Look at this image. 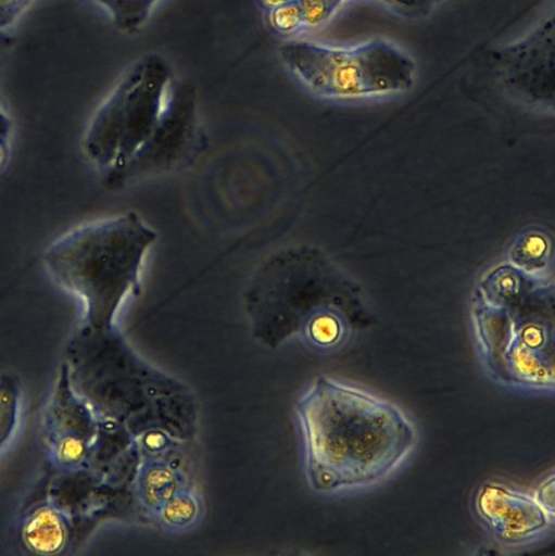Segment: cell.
<instances>
[{
  "mask_svg": "<svg viewBox=\"0 0 555 556\" xmlns=\"http://www.w3.org/2000/svg\"><path fill=\"white\" fill-rule=\"evenodd\" d=\"M295 410L307 482L321 494L381 482L418 440L415 424L396 404L326 376L311 383Z\"/></svg>",
  "mask_w": 555,
  "mask_h": 556,
  "instance_id": "cell-1",
  "label": "cell"
},
{
  "mask_svg": "<svg viewBox=\"0 0 555 556\" xmlns=\"http://www.w3.org/2000/svg\"><path fill=\"white\" fill-rule=\"evenodd\" d=\"M156 232L134 212L77 226L43 252L51 278L84 304L88 329H108L129 292Z\"/></svg>",
  "mask_w": 555,
  "mask_h": 556,
  "instance_id": "cell-2",
  "label": "cell"
},
{
  "mask_svg": "<svg viewBox=\"0 0 555 556\" xmlns=\"http://www.w3.org/2000/svg\"><path fill=\"white\" fill-rule=\"evenodd\" d=\"M279 55L308 90L333 100L402 93L412 88L417 73L409 54L381 38L351 47L291 39L280 46Z\"/></svg>",
  "mask_w": 555,
  "mask_h": 556,
  "instance_id": "cell-3",
  "label": "cell"
},
{
  "mask_svg": "<svg viewBox=\"0 0 555 556\" xmlns=\"http://www.w3.org/2000/svg\"><path fill=\"white\" fill-rule=\"evenodd\" d=\"M172 86L162 55L141 56L97 111L83 138L85 157L103 172L122 165L157 123Z\"/></svg>",
  "mask_w": 555,
  "mask_h": 556,
  "instance_id": "cell-4",
  "label": "cell"
},
{
  "mask_svg": "<svg viewBox=\"0 0 555 556\" xmlns=\"http://www.w3.org/2000/svg\"><path fill=\"white\" fill-rule=\"evenodd\" d=\"M481 357L497 382L537 390L554 389V340L546 328L520 323L503 307L477 309Z\"/></svg>",
  "mask_w": 555,
  "mask_h": 556,
  "instance_id": "cell-5",
  "label": "cell"
},
{
  "mask_svg": "<svg viewBox=\"0 0 555 556\" xmlns=\"http://www.w3.org/2000/svg\"><path fill=\"white\" fill-rule=\"evenodd\" d=\"M203 138L194 91L172 85L153 129L122 165L104 172V185L117 190L182 168L201 152Z\"/></svg>",
  "mask_w": 555,
  "mask_h": 556,
  "instance_id": "cell-6",
  "label": "cell"
},
{
  "mask_svg": "<svg viewBox=\"0 0 555 556\" xmlns=\"http://www.w3.org/2000/svg\"><path fill=\"white\" fill-rule=\"evenodd\" d=\"M555 20L543 17L527 35L490 52L493 74L510 92L531 102L554 99Z\"/></svg>",
  "mask_w": 555,
  "mask_h": 556,
  "instance_id": "cell-7",
  "label": "cell"
},
{
  "mask_svg": "<svg viewBox=\"0 0 555 556\" xmlns=\"http://www.w3.org/2000/svg\"><path fill=\"white\" fill-rule=\"evenodd\" d=\"M475 514L492 538L507 547L538 542L552 529L548 515L532 494L499 481H484L472 501Z\"/></svg>",
  "mask_w": 555,
  "mask_h": 556,
  "instance_id": "cell-8",
  "label": "cell"
},
{
  "mask_svg": "<svg viewBox=\"0 0 555 556\" xmlns=\"http://www.w3.org/2000/svg\"><path fill=\"white\" fill-rule=\"evenodd\" d=\"M67 517L52 504H41L26 514L18 538L26 551L41 556L62 554L70 543Z\"/></svg>",
  "mask_w": 555,
  "mask_h": 556,
  "instance_id": "cell-9",
  "label": "cell"
},
{
  "mask_svg": "<svg viewBox=\"0 0 555 556\" xmlns=\"http://www.w3.org/2000/svg\"><path fill=\"white\" fill-rule=\"evenodd\" d=\"M303 334L311 346L321 351L339 348L346 337L342 320L329 312L313 314L304 324Z\"/></svg>",
  "mask_w": 555,
  "mask_h": 556,
  "instance_id": "cell-10",
  "label": "cell"
},
{
  "mask_svg": "<svg viewBox=\"0 0 555 556\" xmlns=\"http://www.w3.org/2000/svg\"><path fill=\"white\" fill-rule=\"evenodd\" d=\"M22 393L15 377L10 374L0 376V451L12 440L16 432L21 414Z\"/></svg>",
  "mask_w": 555,
  "mask_h": 556,
  "instance_id": "cell-11",
  "label": "cell"
},
{
  "mask_svg": "<svg viewBox=\"0 0 555 556\" xmlns=\"http://www.w3.org/2000/svg\"><path fill=\"white\" fill-rule=\"evenodd\" d=\"M155 510L165 527L178 530L194 523L200 514V504L192 493L177 491Z\"/></svg>",
  "mask_w": 555,
  "mask_h": 556,
  "instance_id": "cell-12",
  "label": "cell"
},
{
  "mask_svg": "<svg viewBox=\"0 0 555 556\" xmlns=\"http://www.w3.org/2000/svg\"><path fill=\"white\" fill-rule=\"evenodd\" d=\"M111 14L114 25L128 34L137 31L147 21L157 0H93Z\"/></svg>",
  "mask_w": 555,
  "mask_h": 556,
  "instance_id": "cell-13",
  "label": "cell"
},
{
  "mask_svg": "<svg viewBox=\"0 0 555 556\" xmlns=\"http://www.w3.org/2000/svg\"><path fill=\"white\" fill-rule=\"evenodd\" d=\"M266 13L267 25L276 34L292 35L304 27L302 12L297 1L279 4Z\"/></svg>",
  "mask_w": 555,
  "mask_h": 556,
  "instance_id": "cell-14",
  "label": "cell"
},
{
  "mask_svg": "<svg viewBox=\"0 0 555 556\" xmlns=\"http://www.w3.org/2000/svg\"><path fill=\"white\" fill-rule=\"evenodd\" d=\"M142 489L146 497L156 507L177 492L172 473L161 467L153 468L144 476Z\"/></svg>",
  "mask_w": 555,
  "mask_h": 556,
  "instance_id": "cell-15",
  "label": "cell"
},
{
  "mask_svg": "<svg viewBox=\"0 0 555 556\" xmlns=\"http://www.w3.org/2000/svg\"><path fill=\"white\" fill-rule=\"evenodd\" d=\"M346 0H297L302 12L304 27L325 25Z\"/></svg>",
  "mask_w": 555,
  "mask_h": 556,
  "instance_id": "cell-16",
  "label": "cell"
},
{
  "mask_svg": "<svg viewBox=\"0 0 555 556\" xmlns=\"http://www.w3.org/2000/svg\"><path fill=\"white\" fill-rule=\"evenodd\" d=\"M55 459L63 466L74 467L81 463L87 454V443L75 433L61 437L54 445Z\"/></svg>",
  "mask_w": 555,
  "mask_h": 556,
  "instance_id": "cell-17",
  "label": "cell"
},
{
  "mask_svg": "<svg viewBox=\"0 0 555 556\" xmlns=\"http://www.w3.org/2000/svg\"><path fill=\"white\" fill-rule=\"evenodd\" d=\"M554 473L544 478L532 494L538 504L552 517H554L555 495H554Z\"/></svg>",
  "mask_w": 555,
  "mask_h": 556,
  "instance_id": "cell-18",
  "label": "cell"
},
{
  "mask_svg": "<svg viewBox=\"0 0 555 556\" xmlns=\"http://www.w3.org/2000/svg\"><path fill=\"white\" fill-rule=\"evenodd\" d=\"M33 0H0V28L11 25Z\"/></svg>",
  "mask_w": 555,
  "mask_h": 556,
  "instance_id": "cell-19",
  "label": "cell"
},
{
  "mask_svg": "<svg viewBox=\"0 0 555 556\" xmlns=\"http://www.w3.org/2000/svg\"><path fill=\"white\" fill-rule=\"evenodd\" d=\"M429 0H383L382 3L393 10H398L402 14L411 15L417 10L422 9V3Z\"/></svg>",
  "mask_w": 555,
  "mask_h": 556,
  "instance_id": "cell-20",
  "label": "cell"
},
{
  "mask_svg": "<svg viewBox=\"0 0 555 556\" xmlns=\"http://www.w3.org/2000/svg\"><path fill=\"white\" fill-rule=\"evenodd\" d=\"M9 135H10V121L0 111V142L5 143Z\"/></svg>",
  "mask_w": 555,
  "mask_h": 556,
  "instance_id": "cell-21",
  "label": "cell"
},
{
  "mask_svg": "<svg viewBox=\"0 0 555 556\" xmlns=\"http://www.w3.org/2000/svg\"><path fill=\"white\" fill-rule=\"evenodd\" d=\"M257 2V4L264 9V10H269L274 7H277L279 4H283V3H288V2H294L297 0H255Z\"/></svg>",
  "mask_w": 555,
  "mask_h": 556,
  "instance_id": "cell-22",
  "label": "cell"
},
{
  "mask_svg": "<svg viewBox=\"0 0 555 556\" xmlns=\"http://www.w3.org/2000/svg\"><path fill=\"white\" fill-rule=\"evenodd\" d=\"M4 144L3 142H0V166L4 160Z\"/></svg>",
  "mask_w": 555,
  "mask_h": 556,
  "instance_id": "cell-23",
  "label": "cell"
},
{
  "mask_svg": "<svg viewBox=\"0 0 555 556\" xmlns=\"http://www.w3.org/2000/svg\"><path fill=\"white\" fill-rule=\"evenodd\" d=\"M380 2H382L383 0H379Z\"/></svg>",
  "mask_w": 555,
  "mask_h": 556,
  "instance_id": "cell-24",
  "label": "cell"
}]
</instances>
